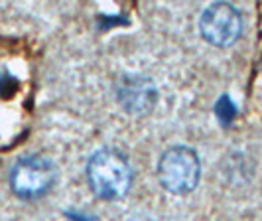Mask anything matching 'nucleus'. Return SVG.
Instances as JSON below:
<instances>
[{
  "instance_id": "obj_1",
  "label": "nucleus",
  "mask_w": 262,
  "mask_h": 221,
  "mask_svg": "<svg viewBox=\"0 0 262 221\" xmlns=\"http://www.w3.org/2000/svg\"><path fill=\"white\" fill-rule=\"evenodd\" d=\"M89 186L101 199H118L128 192L132 170L126 158L117 150H99L87 164Z\"/></svg>"
},
{
  "instance_id": "obj_2",
  "label": "nucleus",
  "mask_w": 262,
  "mask_h": 221,
  "mask_svg": "<svg viewBox=\"0 0 262 221\" xmlns=\"http://www.w3.org/2000/svg\"><path fill=\"white\" fill-rule=\"evenodd\" d=\"M199 158L187 146H173L158 162V180L176 195L189 194L199 182Z\"/></svg>"
},
{
  "instance_id": "obj_3",
  "label": "nucleus",
  "mask_w": 262,
  "mask_h": 221,
  "mask_svg": "<svg viewBox=\"0 0 262 221\" xmlns=\"http://www.w3.org/2000/svg\"><path fill=\"white\" fill-rule=\"evenodd\" d=\"M55 182V166L43 156H28L16 162L10 172V186L18 197H41Z\"/></svg>"
},
{
  "instance_id": "obj_4",
  "label": "nucleus",
  "mask_w": 262,
  "mask_h": 221,
  "mask_svg": "<svg viewBox=\"0 0 262 221\" xmlns=\"http://www.w3.org/2000/svg\"><path fill=\"white\" fill-rule=\"evenodd\" d=\"M199 30H201V36L209 44L225 48L238 39L243 30V18L235 6L227 2H217V4H211L201 14Z\"/></svg>"
},
{
  "instance_id": "obj_5",
  "label": "nucleus",
  "mask_w": 262,
  "mask_h": 221,
  "mask_svg": "<svg viewBox=\"0 0 262 221\" xmlns=\"http://www.w3.org/2000/svg\"><path fill=\"white\" fill-rule=\"evenodd\" d=\"M118 97L130 113L138 115V113L148 111L152 105L156 103V89L148 79L126 77L120 83Z\"/></svg>"
},
{
  "instance_id": "obj_6",
  "label": "nucleus",
  "mask_w": 262,
  "mask_h": 221,
  "mask_svg": "<svg viewBox=\"0 0 262 221\" xmlns=\"http://www.w3.org/2000/svg\"><path fill=\"white\" fill-rule=\"evenodd\" d=\"M235 115H236L235 105L231 103L229 97H223V99L217 103V117H219V120L225 123V125H229V123L235 118Z\"/></svg>"
},
{
  "instance_id": "obj_7",
  "label": "nucleus",
  "mask_w": 262,
  "mask_h": 221,
  "mask_svg": "<svg viewBox=\"0 0 262 221\" xmlns=\"http://www.w3.org/2000/svg\"><path fill=\"white\" fill-rule=\"evenodd\" d=\"M12 79L0 73V97H4V95H8V93L12 91Z\"/></svg>"
}]
</instances>
